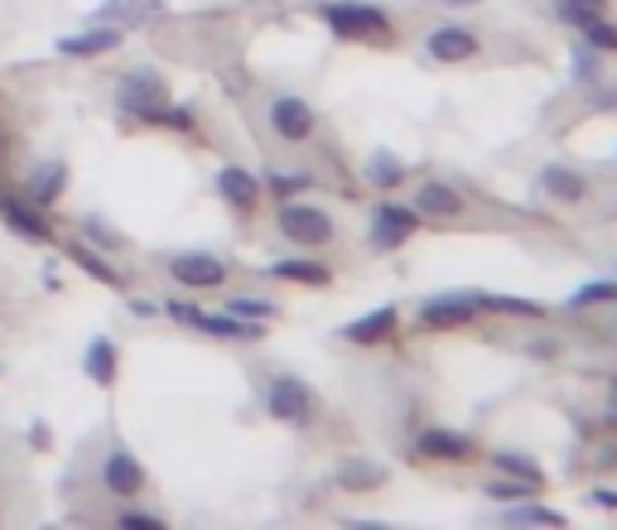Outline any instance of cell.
Masks as SVG:
<instances>
[{
  "label": "cell",
  "mask_w": 617,
  "mask_h": 530,
  "mask_svg": "<svg viewBox=\"0 0 617 530\" xmlns=\"http://www.w3.org/2000/svg\"><path fill=\"white\" fill-rule=\"evenodd\" d=\"M396 323H400L396 304H381V309L362 313V319H353L338 337H347V343H357V347H372V343H386V337L396 333Z\"/></svg>",
  "instance_id": "cell-14"
},
{
  "label": "cell",
  "mask_w": 617,
  "mask_h": 530,
  "mask_svg": "<svg viewBox=\"0 0 617 530\" xmlns=\"http://www.w3.org/2000/svg\"><path fill=\"white\" fill-rule=\"evenodd\" d=\"M415 212H424L430 222H454V218H464V198H458L448 184H420Z\"/></svg>",
  "instance_id": "cell-18"
},
{
  "label": "cell",
  "mask_w": 617,
  "mask_h": 530,
  "mask_svg": "<svg viewBox=\"0 0 617 530\" xmlns=\"http://www.w3.org/2000/svg\"><path fill=\"white\" fill-rule=\"evenodd\" d=\"M415 454L440 458V464H464V458H473V439L454 434V430H424L420 444H415Z\"/></svg>",
  "instance_id": "cell-16"
},
{
  "label": "cell",
  "mask_w": 617,
  "mask_h": 530,
  "mask_svg": "<svg viewBox=\"0 0 617 530\" xmlns=\"http://www.w3.org/2000/svg\"><path fill=\"white\" fill-rule=\"evenodd\" d=\"M338 482L347 492H372V488L386 482V468L372 464V458H347V464L338 468Z\"/></svg>",
  "instance_id": "cell-22"
},
{
  "label": "cell",
  "mask_w": 617,
  "mask_h": 530,
  "mask_svg": "<svg viewBox=\"0 0 617 530\" xmlns=\"http://www.w3.org/2000/svg\"><path fill=\"white\" fill-rule=\"evenodd\" d=\"M420 227V212L415 208H400V202H381L372 212V242L386 251V246H400L406 236Z\"/></svg>",
  "instance_id": "cell-10"
},
{
  "label": "cell",
  "mask_w": 617,
  "mask_h": 530,
  "mask_svg": "<svg viewBox=\"0 0 617 530\" xmlns=\"http://www.w3.org/2000/svg\"><path fill=\"white\" fill-rule=\"evenodd\" d=\"M575 73H579V77H589V83L599 77V59H593V44H579V49H575Z\"/></svg>",
  "instance_id": "cell-37"
},
{
  "label": "cell",
  "mask_w": 617,
  "mask_h": 530,
  "mask_svg": "<svg viewBox=\"0 0 617 530\" xmlns=\"http://www.w3.org/2000/svg\"><path fill=\"white\" fill-rule=\"evenodd\" d=\"M367 178H372L377 188H396L400 178H406V164L391 160V155H372V164H367Z\"/></svg>",
  "instance_id": "cell-30"
},
{
  "label": "cell",
  "mask_w": 617,
  "mask_h": 530,
  "mask_svg": "<svg viewBox=\"0 0 617 530\" xmlns=\"http://www.w3.org/2000/svg\"><path fill=\"white\" fill-rule=\"evenodd\" d=\"M599 304H617L613 280H593V285H579L575 295H569V309H599Z\"/></svg>",
  "instance_id": "cell-25"
},
{
  "label": "cell",
  "mask_w": 617,
  "mask_h": 530,
  "mask_svg": "<svg viewBox=\"0 0 617 530\" xmlns=\"http://www.w3.org/2000/svg\"><path fill=\"white\" fill-rule=\"evenodd\" d=\"M555 10L569 20V25H583V20H593V15H603V0H555Z\"/></svg>",
  "instance_id": "cell-34"
},
{
  "label": "cell",
  "mask_w": 617,
  "mask_h": 530,
  "mask_svg": "<svg viewBox=\"0 0 617 530\" xmlns=\"http://www.w3.org/2000/svg\"><path fill=\"white\" fill-rule=\"evenodd\" d=\"M309 184H313L309 174H275V169H271V174H266V188H271L275 198H295V194H305Z\"/></svg>",
  "instance_id": "cell-33"
},
{
  "label": "cell",
  "mask_w": 617,
  "mask_h": 530,
  "mask_svg": "<svg viewBox=\"0 0 617 530\" xmlns=\"http://www.w3.org/2000/svg\"><path fill=\"white\" fill-rule=\"evenodd\" d=\"M116 107L126 111V116H140L155 126V116L170 107V87H164V77L155 73V67H131L116 83Z\"/></svg>",
  "instance_id": "cell-2"
},
{
  "label": "cell",
  "mask_w": 617,
  "mask_h": 530,
  "mask_svg": "<svg viewBox=\"0 0 617 530\" xmlns=\"http://www.w3.org/2000/svg\"><path fill=\"white\" fill-rule=\"evenodd\" d=\"M603 464H608V468H617V448H608V454H603Z\"/></svg>",
  "instance_id": "cell-40"
},
{
  "label": "cell",
  "mask_w": 617,
  "mask_h": 530,
  "mask_svg": "<svg viewBox=\"0 0 617 530\" xmlns=\"http://www.w3.org/2000/svg\"><path fill=\"white\" fill-rule=\"evenodd\" d=\"M583 44H593V49H603V53H613L617 49V29L608 25L603 15H593V20H583Z\"/></svg>",
  "instance_id": "cell-31"
},
{
  "label": "cell",
  "mask_w": 617,
  "mask_h": 530,
  "mask_svg": "<svg viewBox=\"0 0 617 530\" xmlns=\"http://www.w3.org/2000/svg\"><path fill=\"white\" fill-rule=\"evenodd\" d=\"M541 188L550 198H559V202H579L583 194H589L583 174H575V169H565V164H545L541 169Z\"/></svg>",
  "instance_id": "cell-21"
},
{
  "label": "cell",
  "mask_w": 617,
  "mask_h": 530,
  "mask_svg": "<svg viewBox=\"0 0 617 530\" xmlns=\"http://www.w3.org/2000/svg\"><path fill=\"white\" fill-rule=\"evenodd\" d=\"M218 194L237 212H251L256 198H261V184H256V174H246L242 164H227V169H218Z\"/></svg>",
  "instance_id": "cell-19"
},
{
  "label": "cell",
  "mask_w": 617,
  "mask_h": 530,
  "mask_svg": "<svg viewBox=\"0 0 617 530\" xmlns=\"http://www.w3.org/2000/svg\"><path fill=\"white\" fill-rule=\"evenodd\" d=\"M507 521L511 526H565V516L550 511V506H521V502H511Z\"/></svg>",
  "instance_id": "cell-29"
},
{
  "label": "cell",
  "mask_w": 617,
  "mask_h": 530,
  "mask_svg": "<svg viewBox=\"0 0 617 530\" xmlns=\"http://www.w3.org/2000/svg\"><path fill=\"white\" fill-rule=\"evenodd\" d=\"M488 497L492 502H531L535 497V482H521V478H497V482H488Z\"/></svg>",
  "instance_id": "cell-28"
},
{
  "label": "cell",
  "mask_w": 617,
  "mask_h": 530,
  "mask_svg": "<svg viewBox=\"0 0 617 530\" xmlns=\"http://www.w3.org/2000/svg\"><path fill=\"white\" fill-rule=\"evenodd\" d=\"M0 526H5V511H0Z\"/></svg>",
  "instance_id": "cell-41"
},
{
  "label": "cell",
  "mask_w": 617,
  "mask_h": 530,
  "mask_svg": "<svg viewBox=\"0 0 617 530\" xmlns=\"http://www.w3.org/2000/svg\"><path fill=\"white\" fill-rule=\"evenodd\" d=\"M271 275L295 280V285H329V266H319V261H275Z\"/></svg>",
  "instance_id": "cell-23"
},
{
  "label": "cell",
  "mask_w": 617,
  "mask_h": 530,
  "mask_svg": "<svg viewBox=\"0 0 617 530\" xmlns=\"http://www.w3.org/2000/svg\"><path fill=\"white\" fill-rule=\"evenodd\" d=\"M164 313L178 323H188V329H203L212 337H237V343H256L266 329L261 323H251V319H237V313H203V309H194V304H164Z\"/></svg>",
  "instance_id": "cell-3"
},
{
  "label": "cell",
  "mask_w": 617,
  "mask_h": 530,
  "mask_svg": "<svg viewBox=\"0 0 617 530\" xmlns=\"http://www.w3.org/2000/svg\"><path fill=\"white\" fill-rule=\"evenodd\" d=\"M280 236H289L295 246H323L333 236V218L313 202H285L280 208Z\"/></svg>",
  "instance_id": "cell-6"
},
{
  "label": "cell",
  "mask_w": 617,
  "mask_h": 530,
  "mask_svg": "<svg viewBox=\"0 0 617 530\" xmlns=\"http://www.w3.org/2000/svg\"><path fill=\"white\" fill-rule=\"evenodd\" d=\"M271 126H275L280 140H289V145L309 140L313 135V107L305 97H275L271 101Z\"/></svg>",
  "instance_id": "cell-9"
},
{
  "label": "cell",
  "mask_w": 617,
  "mask_h": 530,
  "mask_svg": "<svg viewBox=\"0 0 617 530\" xmlns=\"http://www.w3.org/2000/svg\"><path fill=\"white\" fill-rule=\"evenodd\" d=\"M593 502L608 506V511H617V492H613V488H599V492H593Z\"/></svg>",
  "instance_id": "cell-38"
},
{
  "label": "cell",
  "mask_w": 617,
  "mask_h": 530,
  "mask_svg": "<svg viewBox=\"0 0 617 530\" xmlns=\"http://www.w3.org/2000/svg\"><path fill=\"white\" fill-rule=\"evenodd\" d=\"M266 410H271L280 424H309L313 420V391L299 377H275L271 391H266Z\"/></svg>",
  "instance_id": "cell-7"
},
{
  "label": "cell",
  "mask_w": 617,
  "mask_h": 530,
  "mask_svg": "<svg viewBox=\"0 0 617 530\" xmlns=\"http://www.w3.org/2000/svg\"><path fill=\"white\" fill-rule=\"evenodd\" d=\"M164 15V0H102L92 10V25H116V29H140Z\"/></svg>",
  "instance_id": "cell-8"
},
{
  "label": "cell",
  "mask_w": 617,
  "mask_h": 530,
  "mask_svg": "<svg viewBox=\"0 0 617 530\" xmlns=\"http://www.w3.org/2000/svg\"><path fill=\"white\" fill-rule=\"evenodd\" d=\"M0 222H5L15 236H25V242H49L53 227L44 222V212L35 208V202H20V198H0Z\"/></svg>",
  "instance_id": "cell-13"
},
{
  "label": "cell",
  "mask_w": 617,
  "mask_h": 530,
  "mask_svg": "<svg viewBox=\"0 0 617 530\" xmlns=\"http://www.w3.org/2000/svg\"><path fill=\"white\" fill-rule=\"evenodd\" d=\"M97 488L107 492L111 502H136L150 488V472L140 468V458L131 454L126 444H107V454L97 458Z\"/></svg>",
  "instance_id": "cell-1"
},
{
  "label": "cell",
  "mask_w": 617,
  "mask_h": 530,
  "mask_svg": "<svg viewBox=\"0 0 617 530\" xmlns=\"http://www.w3.org/2000/svg\"><path fill=\"white\" fill-rule=\"evenodd\" d=\"M164 270H170V280L184 289H222L227 285V261H218V256H208V251H178L164 261Z\"/></svg>",
  "instance_id": "cell-4"
},
{
  "label": "cell",
  "mask_w": 617,
  "mask_h": 530,
  "mask_svg": "<svg viewBox=\"0 0 617 530\" xmlns=\"http://www.w3.org/2000/svg\"><path fill=\"white\" fill-rule=\"evenodd\" d=\"M608 420L617 424V381H613V405H608Z\"/></svg>",
  "instance_id": "cell-39"
},
{
  "label": "cell",
  "mask_w": 617,
  "mask_h": 530,
  "mask_svg": "<svg viewBox=\"0 0 617 530\" xmlns=\"http://www.w3.org/2000/svg\"><path fill=\"white\" fill-rule=\"evenodd\" d=\"M478 309H497V313H521V319H541V304L516 299V295H478Z\"/></svg>",
  "instance_id": "cell-27"
},
{
  "label": "cell",
  "mask_w": 617,
  "mask_h": 530,
  "mask_svg": "<svg viewBox=\"0 0 617 530\" xmlns=\"http://www.w3.org/2000/svg\"><path fill=\"white\" fill-rule=\"evenodd\" d=\"M478 313V299L468 295H440V299H424L420 304V323L424 329H458Z\"/></svg>",
  "instance_id": "cell-15"
},
{
  "label": "cell",
  "mask_w": 617,
  "mask_h": 530,
  "mask_svg": "<svg viewBox=\"0 0 617 530\" xmlns=\"http://www.w3.org/2000/svg\"><path fill=\"white\" fill-rule=\"evenodd\" d=\"M323 25L343 39H367V34H386V15L362 0H333V5H323Z\"/></svg>",
  "instance_id": "cell-5"
},
{
  "label": "cell",
  "mask_w": 617,
  "mask_h": 530,
  "mask_svg": "<svg viewBox=\"0 0 617 530\" xmlns=\"http://www.w3.org/2000/svg\"><path fill=\"white\" fill-rule=\"evenodd\" d=\"M63 188H69V164L63 160H44L25 174V198L35 202V208H53V202L63 198Z\"/></svg>",
  "instance_id": "cell-11"
},
{
  "label": "cell",
  "mask_w": 617,
  "mask_h": 530,
  "mask_svg": "<svg viewBox=\"0 0 617 530\" xmlns=\"http://www.w3.org/2000/svg\"><path fill=\"white\" fill-rule=\"evenodd\" d=\"M492 464H497L502 478H521V482H535V488H541V478H545L526 454H492Z\"/></svg>",
  "instance_id": "cell-26"
},
{
  "label": "cell",
  "mask_w": 617,
  "mask_h": 530,
  "mask_svg": "<svg viewBox=\"0 0 617 530\" xmlns=\"http://www.w3.org/2000/svg\"><path fill=\"white\" fill-rule=\"evenodd\" d=\"M116 367H121V357H116V343L111 337H92L87 343V353H83V371L97 381V386H111L116 381Z\"/></svg>",
  "instance_id": "cell-20"
},
{
  "label": "cell",
  "mask_w": 617,
  "mask_h": 530,
  "mask_svg": "<svg viewBox=\"0 0 617 530\" xmlns=\"http://www.w3.org/2000/svg\"><path fill=\"white\" fill-rule=\"evenodd\" d=\"M83 232H87V242H97V246H107V251H116L121 246V236L107 227L102 218H83Z\"/></svg>",
  "instance_id": "cell-36"
},
{
  "label": "cell",
  "mask_w": 617,
  "mask_h": 530,
  "mask_svg": "<svg viewBox=\"0 0 617 530\" xmlns=\"http://www.w3.org/2000/svg\"><path fill=\"white\" fill-rule=\"evenodd\" d=\"M121 39H126V29L116 25H92L83 34H69V39H59V53H69V59H102V53L121 49Z\"/></svg>",
  "instance_id": "cell-12"
},
{
  "label": "cell",
  "mask_w": 617,
  "mask_h": 530,
  "mask_svg": "<svg viewBox=\"0 0 617 530\" xmlns=\"http://www.w3.org/2000/svg\"><path fill=\"white\" fill-rule=\"evenodd\" d=\"M69 256H73V261H77V266H83V270H87V275H97V280H102V285H111V289H116V285H121V275H116V266H107V256H97V251H92V246H83V242H73V246H69Z\"/></svg>",
  "instance_id": "cell-24"
},
{
  "label": "cell",
  "mask_w": 617,
  "mask_h": 530,
  "mask_svg": "<svg viewBox=\"0 0 617 530\" xmlns=\"http://www.w3.org/2000/svg\"><path fill=\"white\" fill-rule=\"evenodd\" d=\"M424 49H430V59H440V63H468L478 53V39L464 25H440Z\"/></svg>",
  "instance_id": "cell-17"
},
{
  "label": "cell",
  "mask_w": 617,
  "mask_h": 530,
  "mask_svg": "<svg viewBox=\"0 0 617 530\" xmlns=\"http://www.w3.org/2000/svg\"><path fill=\"white\" fill-rule=\"evenodd\" d=\"M116 526H126V530H164V516H155V511H136V506H126V511H116Z\"/></svg>",
  "instance_id": "cell-35"
},
{
  "label": "cell",
  "mask_w": 617,
  "mask_h": 530,
  "mask_svg": "<svg viewBox=\"0 0 617 530\" xmlns=\"http://www.w3.org/2000/svg\"><path fill=\"white\" fill-rule=\"evenodd\" d=\"M227 313H237V319H251V323H266V319L275 313V304L251 299V295H237V299H227Z\"/></svg>",
  "instance_id": "cell-32"
}]
</instances>
